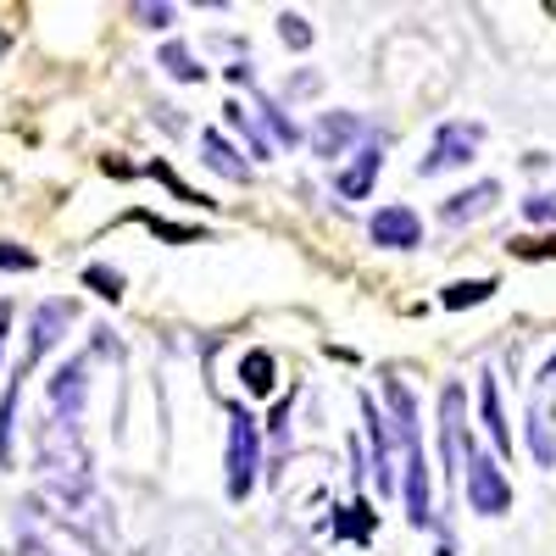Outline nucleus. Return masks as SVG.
<instances>
[{"mask_svg": "<svg viewBox=\"0 0 556 556\" xmlns=\"http://www.w3.org/2000/svg\"><path fill=\"white\" fill-rule=\"evenodd\" d=\"M479 417H484V429H490V445H495V462L513 451V440H506V424H501V390H495V379L484 374V384H479Z\"/></svg>", "mask_w": 556, "mask_h": 556, "instance_id": "nucleus-16", "label": "nucleus"}, {"mask_svg": "<svg viewBox=\"0 0 556 556\" xmlns=\"http://www.w3.org/2000/svg\"><path fill=\"white\" fill-rule=\"evenodd\" d=\"M362 139V117L356 112H323L312 123V151L317 156H345V146Z\"/></svg>", "mask_w": 556, "mask_h": 556, "instance_id": "nucleus-12", "label": "nucleus"}, {"mask_svg": "<svg viewBox=\"0 0 556 556\" xmlns=\"http://www.w3.org/2000/svg\"><path fill=\"white\" fill-rule=\"evenodd\" d=\"M379 162H384V156H379L374 146H362V151H356V162H351V167L340 173V195H345V201H367V195H374Z\"/></svg>", "mask_w": 556, "mask_h": 556, "instance_id": "nucleus-15", "label": "nucleus"}, {"mask_svg": "<svg viewBox=\"0 0 556 556\" xmlns=\"http://www.w3.org/2000/svg\"><path fill=\"white\" fill-rule=\"evenodd\" d=\"M334 534H340V540H367V534H374V513H367V501H351V506H340Z\"/></svg>", "mask_w": 556, "mask_h": 556, "instance_id": "nucleus-19", "label": "nucleus"}, {"mask_svg": "<svg viewBox=\"0 0 556 556\" xmlns=\"http://www.w3.org/2000/svg\"><path fill=\"white\" fill-rule=\"evenodd\" d=\"M39 473L51 484L56 501H84L89 495V445L84 429L67 424V417H39Z\"/></svg>", "mask_w": 556, "mask_h": 556, "instance_id": "nucleus-2", "label": "nucleus"}, {"mask_svg": "<svg viewBox=\"0 0 556 556\" xmlns=\"http://www.w3.org/2000/svg\"><path fill=\"white\" fill-rule=\"evenodd\" d=\"M223 468H228V495L245 501L251 484H256V468H262V440H256V424H251L245 406H228V456H223Z\"/></svg>", "mask_w": 556, "mask_h": 556, "instance_id": "nucleus-4", "label": "nucleus"}, {"mask_svg": "<svg viewBox=\"0 0 556 556\" xmlns=\"http://www.w3.org/2000/svg\"><path fill=\"white\" fill-rule=\"evenodd\" d=\"M468 412H462V390L456 384H445V395H440V456H445V479L451 473H462V462H468Z\"/></svg>", "mask_w": 556, "mask_h": 556, "instance_id": "nucleus-9", "label": "nucleus"}, {"mask_svg": "<svg viewBox=\"0 0 556 556\" xmlns=\"http://www.w3.org/2000/svg\"><path fill=\"white\" fill-rule=\"evenodd\" d=\"M479 139H484L479 123H445V128L434 134V151L424 156V167H417V173H440V167L473 162V156H479Z\"/></svg>", "mask_w": 556, "mask_h": 556, "instance_id": "nucleus-8", "label": "nucleus"}, {"mask_svg": "<svg viewBox=\"0 0 556 556\" xmlns=\"http://www.w3.org/2000/svg\"><path fill=\"white\" fill-rule=\"evenodd\" d=\"M374 245H384V251H412L417 240H424V223H417V212L412 206H384V212H374Z\"/></svg>", "mask_w": 556, "mask_h": 556, "instance_id": "nucleus-11", "label": "nucleus"}, {"mask_svg": "<svg viewBox=\"0 0 556 556\" xmlns=\"http://www.w3.org/2000/svg\"><path fill=\"white\" fill-rule=\"evenodd\" d=\"M468 501H473V513H484V518H501L506 506H513V484H506V473H501V462H490L484 451H473L468 456Z\"/></svg>", "mask_w": 556, "mask_h": 556, "instance_id": "nucleus-6", "label": "nucleus"}, {"mask_svg": "<svg viewBox=\"0 0 556 556\" xmlns=\"http://www.w3.org/2000/svg\"><path fill=\"white\" fill-rule=\"evenodd\" d=\"M384 401H390V429L401 440V495H406V518L424 529L434 518V495H429V468L417 451V401L401 379H384Z\"/></svg>", "mask_w": 556, "mask_h": 556, "instance_id": "nucleus-1", "label": "nucleus"}, {"mask_svg": "<svg viewBox=\"0 0 556 556\" xmlns=\"http://www.w3.org/2000/svg\"><path fill=\"white\" fill-rule=\"evenodd\" d=\"M0 267H7V273H28L34 267V251H17L12 240H0Z\"/></svg>", "mask_w": 556, "mask_h": 556, "instance_id": "nucleus-24", "label": "nucleus"}, {"mask_svg": "<svg viewBox=\"0 0 556 556\" xmlns=\"http://www.w3.org/2000/svg\"><path fill=\"white\" fill-rule=\"evenodd\" d=\"M523 217H529V223H556V195H534V201L523 206Z\"/></svg>", "mask_w": 556, "mask_h": 556, "instance_id": "nucleus-25", "label": "nucleus"}, {"mask_svg": "<svg viewBox=\"0 0 556 556\" xmlns=\"http://www.w3.org/2000/svg\"><path fill=\"white\" fill-rule=\"evenodd\" d=\"M529 451H534V468L556 462V356L529 384Z\"/></svg>", "mask_w": 556, "mask_h": 556, "instance_id": "nucleus-5", "label": "nucleus"}, {"mask_svg": "<svg viewBox=\"0 0 556 556\" xmlns=\"http://www.w3.org/2000/svg\"><path fill=\"white\" fill-rule=\"evenodd\" d=\"M201 162H206L212 173H223L228 184H245V178H251V167L240 162V151L228 146V139H223L217 128H206V134H201Z\"/></svg>", "mask_w": 556, "mask_h": 556, "instance_id": "nucleus-14", "label": "nucleus"}, {"mask_svg": "<svg viewBox=\"0 0 556 556\" xmlns=\"http://www.w3.org/2000/svg\"><path fill=\"white\" fill-rule=\"evenodd\" d=\"M151 173H156V178H162V184H167V190H173V195H178V201H195V206H212V201H206V195H195V190H190V184H184V178H178V173H173V167H167V162H156V167H151Z\"/></svg>", "mask_w": 556, "mask_h": 556, "instance_id": "nucleus-22", "label": "nucleus"}, {"mask_svg": "<svg viewBox=\"0 0 556 556\" xmlns=\"http://www.w3.org/2000/svg\"><path fill=\"white\" fill-rule=\"evenodd\" d=\"M7 323H12V306L0 301V351H7Z\"/></svg>", "mask_w": 556, "mask_h": 556, "instance_id": "nucleus-28", "label": "nucleus"}, {"mask_svg": "<svg viewBox=\"0 0 556 556\" xmlns=\"http://www.w3.org/2000/svg\"><path fill=\"white\" fill-rule=\"evenodd\" d=\"M513 256H556V240H513Z\"/></svg>", "mask_w": 556, "mask_h": 556, "instance_id": "nucleus-27", "label": "nucleus"}, {"mask_svg": "<svg viewBox=\"0 0 556 556\" xmlns=\"http://www.w3.org/2000/svg\"><path fill=\"white\" fill-rule=\"evenodd\" d=\"M162 67H167L173 78H184V84H201V78H206V67H195V56L184 51V45H167V51H162Z\"/></svg>", "mask_w": 556, "mask_h": 556, "instance_id": "nucleus-20", "label": "nucleus"}, {"mask_svg": "<svg viewBox=\"0 0 556 556\" xmlns=\"http://www.w3.org/2000/svg\"><path fill=\"white\" fill-rule=\"evenodd\" d=\"M17 551L23 556H101L96 540L78 534L62 513H45L39 501H28L17 513Z\"/></svg>", "mask_w": 556, "mask_h": 556, "instance_id": "nucleus-3", "label": "nucleus"}, {"mask_svg": "<svg viewBox=\"0 0 556 556\" xmlns=\"http://www.w3.org/2000/svg\"><path fill=\"white\" fill-rule=\"evenodd\" d=\"M362 417L374 429V473H379V495H395L401 490V440L390 429V417H379L374 401H362Z\"/></svg>", "mask_w": 556, "mask_h": 556, "instance_id": "nucleus-7", "label": "nucleus"}, {"mask_svg": "<svg viewBox=\"0 0 556 556\" xmlns=\"http://www.w3.org/2000/svg\"><path fill=\"white\" fill-rule=\"evenodd\" d=\"M278 34H285V45H290V51H306V45H312V28H306L295 12H285V17H278Z\"/></svg>", "mask_w": 556, "mask_h": 556, "instance_id": "nucleus-23", "label": "nucleus"}, {"mask_svg": "<svg viewBox=\"0 0 556 556\" xmlns=\"http://www.w3.org/2000/svg\"><path fill=\"white\" fill-rule=\"evenodd\" d=\"M495 201H501V184L484 178V184H473V190H462V195L440 201V223H445V228H462V223H473V217L495 212Z\"/></svg>", "mask_w": 556, "mask_h": 556, "instance_id": "nucleus-13", "label": "nucleus"}, {"mask_svg": "<svg viewBox=\"0 0 556 556\" xmlns=\"http://www.w3.org/2000/svg\"><path fill=\"white\" fill-rule=\"evenodd\" d=\"M134 23H146V28H167V23H173V7H134Z\"/></svg>", "mask_w": 556, "mask_h": 556, "instance_id": "nucleus-26", "label": "nucleus"}, {"mask_svg": "<svg viewBox=\"0 0 556 556\" xmlns=\"http://www.w3.org/2000/svg\"><path fill=\"white\" fill-rule=\"evenodd\" d=\"M84 285L96 290V295H106V301H117V295H123V278H117L112 267H84Z\"/></svg>", "mask_w": 556, "mask_h": 556, "instance_id": "nucleus-21", "label": "nucleus"}, {"mask_svg": "<svg viewBox=\"0 0 556 556\" xmlns=\"http://www.w3.org/2000/svg\"><path fill=\"white\" fill-rule=\"evenodd\" d=\"M240 379H245V390H251V395H267V390L278 384V367H273V356H267V351H251V356L240 362Z\"/></svg>", "mask_w": 556, "mask_h": 556, "instance_id": "nucleus-18", "label": "nucleus"}, {"mask_svg": "<svg viewBox=\"0 0 556 556\" xmlns=\"http://www.w3.org/2000/svg\"><path fill=\"white\" fill-rule=\"evenodd\" d=\"M73 317H78V306H73V301H45V306L34 312V329H28V351H23V362H17V367H28V374H34V362H39L45 351H51V345L62 340V329H67Z\"/></svg>", "mask_w": 556, "mask_h": 556, "instance_id": "nucleus-10", "label": "nucleus"}, {"mask_svg": "<svg viewBox=\"0 0 556 556\" xmlns=\"http://www.w3.org/2000/svg\"><path fill=\"white\" fill-rule=\"evenodd\" d=\"M495 290H501L495 278H462V285H445L440 290V306L445 312H468V306H484Z\"/></svg>", "mask_w": 556, "mask_h": 556, "instance_id": "nucleus-17", "label": "nucleus"}]
</instances>
